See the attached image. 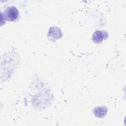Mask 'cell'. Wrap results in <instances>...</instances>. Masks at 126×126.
Segmentation results:
<instances>
[{"label":"cell","instance_id":"6da1fadb","mask_svg":"<svg viewBox=\"0 0 126 126\" xmlns=\"http://www.w3.org/2000/svg\"><path fill=\"white\" fill-rule=\"evenodd\" d=\"M5 18L9 21H14L17 19L19 16L18 9L14 6L8 7L5 11Z\"/></svg>","mask_w":126,"mask_h":126},{"label":"cell","instance_id":"7a4b0ae2","mask_svg":"<svg viewBox=\"0 0 126 126\" xmlns=\"http://www.w3.org/2000/svg\"><path fill=\"white\" fill-rule=\"evenodd\" d=\"M108 35L107 32L105 31H96L94 32L92 39L94 42L96 43H99L102 42L103 39L107 38Z\"/></svg>","mask_w":126,"mask_h":126},{"label":"cell","instance_id":"3957f363","mask_svg":"<svg viewBox=\"0 0 126 126\" xmlns=\"http://www.w3.org/2000/svg\"><path fill=\"white\" fill-rule=\"evenodd\" d=\"M107 112V109L104 106H100L95 107L93 113L97 117L102 118L106 116Z\"/></svg>","mask_w":126,"mask_h":126}]
</instances>
